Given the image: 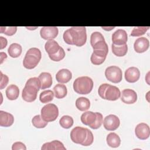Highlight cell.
<instances>
[{
	"label": "cell",
	"mask_w": 150,
	"mask_h": 150,
	"mask_svg": "<svg viewBox=\"0 0 150 150\" xmlns=\"http://www.w3.org/2000/svg\"><path fill=\"white\" fill-rule=\"evenodd\" d=\"M96 117V112L92 111H86L82 114L80 117V120L83 124L90 127L95 122Z\"/></svg>",
	"instance_id": "obj_20"
},
{
	"label": "cell",
	"mask_w": 150,
	"mask_h": 150,
	"mask_svg": "<svg viewBox=\"0 0 150 150\" xmlns=\"http://www.w3.org/2000/svg\"><path fill=\"white\" fill-rule=\"evenodd\" d=\"M140 77V71L135 67H130L125 71V79L129 83L137 81Z\"/></svg>",
	"instance_id": "obj_15"
},
{
	"label": "cell",
	"mask_w": 150,
	"mask_h": 150,
	"mask_svg": "<svg viewBox=\"0 0 150 150\" xmlns=\"http://www.w3.org/2000/svg\"><path fill=\"white\" fill-rule=\"evenodd\" d=\"M107 55V53L103 50H93L90 57L91 62L94 65L101 64L105 61Z\"/></svg>",
	"instance_id": "obj_16"
},
{
	"label": "cell",
	"mask_w": 150,
	"mask_h": 150,
	"mask_svg": "<svg viewBox=\"0 0 150 150\" xmlns=\"http://www.w3.org/2000/svg\"><path fill=\"white\" fill-rule=\"evenodd\" d=\"M17 30L16 26L12 27H0V32L1 33H4L8 36L13 35Z\"/></svg>",
	"instance_id": "obj_35"
},
{
	"label": "cell",
	"mask_w": 150,
	"mask_h": 150,
	"mask_svg": "<svg viewBox=\"0 0 150 150\" xmlns=\"http://www.w3.org/2000/svg\"><path fill=\"white\" fill-rule=\"evenodd\" d=\"M96 115L97 117L95 122L90 126V127L92 129L99 128L103 123V115L100 112H96Z\"/></svg>",
	"instance_id": "obj_37"
},
{
	"label": "cell",
	"mask_w": 150,
	"mask_h": 150,
	"mask_svg": "<svg viewBox=\"0 0 150 150\" xmlns=\"http://www.w3.org/2000/svg\"><path fill=\"white\" fill-rule=\"evenodd\" d=\"M104 38L103 35L99 32H93L90 36V43L91 46H93L96 43L99 41H104Z\"/></svg>",
	"instance_id": "obj_33"
},
{
	"label": "cell",
	"mask_w": 150,
	"mask_h": 150,
	"mask_svg": "<svg viewBox=\"0 0 150 150\" xmlns=\"http://www.w3.org/2000/svg\"><path fill=\"white\" fill-rule=\"evenodd\" d=\"M7 58V55L4 52H1L0 53V59H1V64L2 63V62H4V60L5 59Z\"/></svg>",
	"instance_id": "obj_42"
},
{
	"label": "cell",
	"mask_w": 150,
	"mask_h": 150,
	"mask_svg": "<svg viewBox=\"0 0 150 150\" xmlns=\"http://www.w3.org/2000/svg\"><path fill=\"white\" fill-rule=\"evenodd\" d=\"M6 97L10 100H15L18 98L19 94V89L15 84L9 85L6 90Z\"/></svg>",
	"instance_id": "obj_24"
},
{
	"label": "cell",
	"mask_w": 150,
	"mask_h": 150,
	"mask_svg": "<svg viewBox=\"0 0 150 150\" xmlns=\"http://www.w3.org/2000/svg\"><path fill=\"white\" fill-rule=\"evenodd\" d=\"M22 51V46L16 43L11 44L8 49V52L9 56L13 58L18 57L21 54Z\"/></svg>",
	"instance_id": "obj_27"
},
{
	"label": "cell",
	"mask_w": 150,
	"mask_h": 150,
	"mask_svg": "<svg viewBox=\"0 0 150 150\" xmlns=\"http://www.w3.org/2000/svg\"><path fill=\"white\" fill-rule=\"evenodd\" d=\"M135 133L137 138L139 139L142 140L146 139L149 137V127L148 125L145 123H139L135 128Z\"/></svg>",
	"instance_id": "obj_13"
},
{
	"label": "cell",
	"mask_w": 150,
	"mask_h": 150,
	"mask_svg": "<svg viewBox=\"0 0 150 150\" xmlns=\"http://www.w3.org/2000/svg\"><path fill=\"white\" fill-rule=\"evenodd\" d=\"M103 122L105 129L108 131H114L117 129L120 124L119 118L114 114H110L106 116Z\"/></svg>",
	"instance_id": "obj_9"
},
{
	"label": "cell",
	"mask_w": 150,
	"mask_h": 150,
	"mask_svg": "<svg viewBox=\"0 0 150 150\" xmlns=\"http://www.w3.org/2000/svg\"><path fill=\"white\" fill-rule=\"evenodd\" d=\"M59 33L58 28L56 26L42 27L40 30L41 37L45 40H52L56 38Z\"/></svg>",
	"instance_id": "obj_12"
},
{
	"label": "cell",
	"mask_w": 150,
	"mask_h": 150,
	"mask_svg": "<svg viewBox=\"0 0 150 150\" xmlns=\"http://www.w3.org/2000/svg\"><path fill=\"white\" fill-rule=\"evenodd\" d=\"M72 78V74L70 70L66 69H63L57 71L56 74V80L60 83H66L69 82Z\"/></svg>",
	"instance_id": "obj_17"
},
{
	"label": "cell",
	"mask_w": 150,
	"mask_h": 150,
	"mask_svg": "<svg viewBox=\"0 0 150 150\" xmlns=\"http://www.w3.org/2000/svg\"><path fill=\"white\" fill-rule=\"evenodd\" d=\"M9 81V78L8 77L2 74V73L0 72V89L2 90L8 84Z\"/></svg>",
	"instance_id": "obj_39"
},
{
	"label": "cell",
	"mask_w": 150,
	"mask_h": 150,
	"mask_svg": "<svg viewBox=\"0 0 150 150\" xmlns=\"http://www.w3.org/2000/svg\"><path fill=\"white\" fill-rule=\"evenodd\" d=\"M76 108L81 111H84L87 110L90 107V100L84 97H81L76 100Z\"/></svg>",
	"instance_id": "obj_25"
},
{
	"label": "cell",
	"mask_w": 150,
	"mask_h": 150,
	"mask_svg": "<svg viewBox=\"0 0 150 150\" xmlns=\"http://www.w3.org/2000/svg\"><path fill=\"white\" fill-rule=\"evenodd\" d=\"M54 97V93L50 90L42 91L39 96V100L42 103H47L52 101Z\"/></svg>",
	"instance_id": "obj_29"
},
{
	"label": "cell",
	"mask_w": 150,
	"mask_h": 150,
	"mask_svg": "<svg viewBox=\"0 0 150 150\" xmlns=\"http://www.w3.org/2000/svg\"><path fill=\"white\" fill-rule=\"evenodd\" d=\"M41 117L47 122H52L56 120L59 115V109L57 107L52 103L47 104L41 109Z\"/></svg>",
	"instance_id": "obj_5"
},
{
	"label": "cell",
	"mask_w": 150,
	"mask_h": 150,
	"mask_svg": "<svg viewBox=\"0 0 150 150\" xmlns=\"http://www.w3.org/2000/svg\"><path fill=\"white\" fill-rule=\"evenodd\" d=\"M50 59L54 62H59L64 59L65 56V52L64 49L60 47L59 50L55 54H52V55H49Z\"/></svg>",
	"instance_id": "obj_34"
},
{
	"label": "cell",
	"mask_w": 150,
	"mask_h": 150,
	"mask_svg": "<svg viewBox=\"0 0 150 150\" xmlns=\"http://www.w3.org/2000/svg\"><path fill=\"white\" fill-rule=\"evenodd\" d=\"M93 88V80L88 76L77 78L73 82V89L78 94H89Z\"/></svg>",
	"instance_id": "obj_3"
},
{
	"label": "cell",
	"mask_w": 150,
	"mask_h": 150,
	"mask_svg": "<svg viewBox=\"0 0 150 150\" xmlns=\"http://www.w3.org/2000/svg\"><path fill=\"white\" fill-rule=\"evenodd\" d=\"M73 119L69 115H63L59 120V124L63 128H70L73 125Z\"/></svg>",
	"instance_id": "obj_30"
},
{
	"label": "cell",
	"mask_w": 150,
	"mask_h": 150,
	"mask_svg": "<svg viewBox=\"0 0 150 150\" xmlns=\"http://www.w3.org/2000/svg\"><path fill=\"white\" fill-rule=\"evenodd\" d=\"M149 46V40L145 37L138 38L134 42V48L137 53H141L146 51Z\"/></svg>",
	"instance_id": "obj_14"
},
{
	"label": "cell",
	"mask_w": 150,
	"mask_h": 150,
	"mask_svg": "<svg viewBox=\"0 0 150 150\" xmlns=\"http://www.w3.org/2000/svg\"><path fill=\"white\" fill-rule=\"evenodd\" d=\"M60 46L58 43L53 39L49 40L45 45V49L49 55H52L56 53L60 49Z\"/></svg>",
	"instance_id": "obj_22"
},
{
	"label": "cell",
	"mask_w": 150,
	"mask_h": 150,
	"mask_svg": "<svg viewBox=\"0 0 150 150\" xmlns=\"http://www.w3.org/2000/svg\"><path fill=\"white\" fill-rule=\"evenodd\" d=\"M94 140V136L92 132L87 128V135L84 142L81 144L83 146H89L92 144Z\"/></svg>",
	"instance_id": "obj_38"
},
{
	"label": "cell",
	"mask_w": 150,
	"mask_h": 150,
	"mask_svg": "<svg viewBox=\"0 0 150 150\" xmlns=\"http://www.w3.org/2000/svg\"><path fill=\"white\" fill-rule=\"evenodd\" d=\"M12 150H19V149L26 150V147L23 143L21 142H16L13 144L12 146Z\"/></svg>",
	"instance_id": "obj_40"
},
{
	"label": "cell",
	"mask_w": 150,
	"mask_h": 150,
	"mask_svg": "<svg viewBox=\"0 0 150 150\" xmlns=\"http://www.w3.org/2000/svg\"><path fill=\"white\" fill-rule=\"evenodd\" d=\"M98 93L103 99L110 101L117 100L121 96L120 90L117 87L107 83H104L100 86Z\"/></svg>",
	"instance_id": "obj_2"
},
{
	"label": "cell",
	"mask_w": 150,
	"mask_h": 150,
	"mask_svg": "<svg viewBox=\"0 0 150 150\" xmlns=\"http://www.w3.org/2000/svg\"><path fill=\"white\" fill-rule=\"evenodd\" d=\"M87 135V128L76 127L71 131L70 138L73 142L81 145L86 140Z\"/></svg>",
	"instance_id": "obj_7"
},
{
	"label": "cell",
	"mask_w": 150,
	"mask_h": 150,
	"mask_svg": "<svg viewBox=\"0 0 150 150\" xmlns=\"http://www.w3.org/2000/svg\"><path fill=\"white\" fill-rule=\"evenodd\" d=\"M0 42H1V43H0V45H1L0 49H2L5 48L8 42H7L6 39L2 37V36L0 37Z\"/></svg>",
	"instance_id": "obj_41"
},
{
	"label": "cell",
	"mask_w": 150,
	"mask_h": 150,
	"mask_svg": "<svg viewBox=\"0 0 150 150\" xmlns=\"http://www.w3.org/2000/svg\"><path fill=\"white\" fill-rule=\"evenodd\" d=\"M54 94L56 98L60 99L63 98L67 95V90L64 84H57L53 87Z\"/></svg>",
	"instance_id": "obj_26"
},
{
	"label": "cell",
	"mask_w": 150,
	"mask_h": 150,
	"mask_svg": "<svg viewBox=\"0 0 150 150\" xmlns=\"http://www.w3.org/2000/svg\"><path fill=\"white\" fill-rule=\"evenodd\" d=\"M32 122L33 125L38 128H45L47 124V122L45 121L40 115H36L33 117L32 119Z\"/></svg>",
	"instance_id": "obj_31"
},
{
	"label": "cell",
	"mask_w": 150,
	"mask_h": 150,
	"mask_svg": "<svg viewBox=\"0 0 150 150\" xmlns=\"http://www.w3.org/2000/svg\"><path fill=\"white\" fill-rule=\"evenodd\" d=\"M128 40V35L126 31L124 29H119L112 35V44L120 46L125 45Z\"/></svg>",
	"instance_id": "obj_10"
},
{
	"label": "cell",
	"mask_w": 150,
	"mask_h": 150,
	"mask_svg": "<svg viewBox=\"0 0 150 150\" xmlns=\"http://www.w3.org/2000/svg\"><path fill=\"white\" fill-rule=\"evenodd\" d=\"M42 150H66V148L64 147V145L62 142L58 140H54L50 142H46L45 143L42 148Z\"/></svg>",
	"instance_id": "obj_21"
},
{
	"label": "cell",
	"mask_w": 150,
	"mask_h": 150,
	"mask_svg": "<svg viewBox=\"0 0 150 150\" xmlns=\"http://www.w3.org/2000/svg\"><path fill=\"white\" fill-rule=\"evenodd\" d=\"M121 95V101L127 104H134L137 100V94L132 89L127 88L123 90Z\"/></svg>",
	"instance_id": "obj_11"
},
{
	"label": "cell",
	"mask_w": 150,
	"mask_h": 150,
	"mask_svg": "<svg viewBox=\"0 0 150 150\" xmlns=\"http://www.w3.org/2000/svg\"><path fill=\"white\" fill-rule=\"evenodd\" d=\"M63 37L64 41L67 44L81 47L86 43L87 40L86 27H71L64 31Z\"/></svg>",
	"instance_id": "obj_1"
},
{
	"label": "cell",
	"mask_w": 150,
	"mask_h": 150,
	"mask_svg": "<svg viewBox=\"0 0 150 150\" xmlns=\"http://www.w3.org/2000/svg\"><path fill=\"white\" fill-rule=\"evenodd\" d=\"M108 145L112 148H117L120 145L121 139L120 137L115 132L108 134L106 138Z\"/></svg>",
	"instance_id": "obj_23"
},
{
	"label": "cell",
	"mask_w": 150,
	"mask_h": 150,
	"mask_svg": "<svg viewBox=\"0 0 150 150\" xmlns=\"http://www.w3.org/2000/svg\"><path fill=\"white\" fill-rule=\"evenodd\" d=\"M41 58L40 50L36 47H32L27 51L23 60V65L27 69H33L38 64Z\"/></svg>",
	"instance_id": "obj_4"
},
{
	"label": "cell",
	"mask_w": 150,
	"mask_h": 150,
	"mask_svg": "<svg viewBox=\"0 0 150 150\" xmlns=\"http://www.w3.org/2000/svg\"><path fill=\"white\" fill-rule=\"evenodd\" d=\"M41 83V89H46L49 88L52 84V75L47 72H42L38 77Z\"/></svg>",
	"instance_id": "obj_19"
},
{
	"label": "cell",
	"mask_w": 150,
	"mask_h": 150,
	"mask_svg": "<svg viewBox=\"0 0 150 150\" xmlns=\"http://www.w3.org/2000/svg\"><path fill=\"white\" fill-rule=\"evenodd\" d=\"M149 26L134 27L131 33V36L136 37L142 36L145 33V32L149 29Z\"/></svg>",
	"instance_id": "obj_32"
},
{
	"label": "cell",
	"mask_w": 150,
	"mask_h": 150,
	"mask_svg": "<svg viewBox=\"0 0 150 150\" xmlns=\"http://www.w3.org/2000/svg\"><path fill=\"white\" fill-rule=\"evenodd\" d=\"M105 76L110 81L114 83H118L122 80V73L119 67L111 66L105 69Z\"/></svg>",
	"instance_id": "obj_6"
},
{
	"label": "cell",
	"mask_w": 150,
	"mask_h": 150,
	"mask_svg": "<svg viewBox=\"0 0 150 150\" xmlns=\"http://www.w3.org/2000/svg\"><path fill=\"white\" fill-rule=\"evenodd\" d=\"M112 53L118 57H122L125 56L128 51V46L127 44L124 45H115L112 44L111 46Z\"/></svg>",
	"instance_id": "obj_28"
},
{
	"label": "cell",
	"mask_w": 150,
	"mask_h": 150,
	"mask_svg": "<svg viewBox=\"0 0 150 150\" xmlns=\"http://www.w3.org/2000/svg\"><path fill=\"white\" fill-rule=\"evenodd\" d=\"M93 47V50H103L108 53V45L106 43L105 41H99L96 43Z\"/></svg>",
	"instance_id": "obj_36"
},
{
	"label": "cell",
	"mask_w": 150,
	"mask_h": 150,
	"mask_svg": "<svg viewBox=\"0 0 150 150\" xmlns=\"http://www.w3.org/2000/svg\"><path fill=\"white\" fill-rule=\"evenodd\" d=\"M38 91L39 90L36 87L26 83L25 87L22 90V98L26 102H33L36 100Z\"/></svg>",
	"instance_id": "obj_8"
},
{
	"label": "cell",
	"mask_w": 150,
	"mask_h": 150,
	"mask_svg": "<svg viewBox=\"0 0 150 150\" xmlns=\"http://www.w3.org/2000/svg\"><path fill=\"white\" fill-rule=\"evenodd\" d=\"M13 122L14 117L11 114L2 110L0 111V125L1 127H10Z\"/></svg>",
	"instance_id": "obj_18"
}]
</instances>
